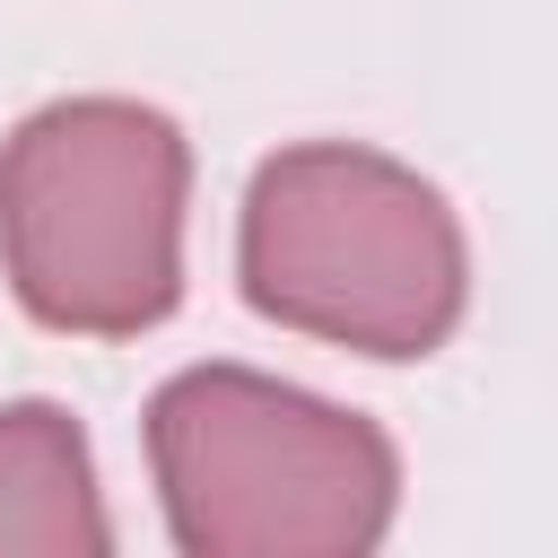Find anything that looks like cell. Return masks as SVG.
<instances>
[{"instance_id":"obj_4","label":"cell","mask_w":558,"mask_h":558,"mask_svg":"<svg viewBox=\"0 0 558 558\" xmlns=\"http://www.w3.org/2000/svg\"><path fill=\"white\" fill-rule=\"evenodd\" d=\"M0 549H17V558H105L113 549L87 436L61 401L0 410Z\"/></svg>"},{"instance_id":"obj_3","label":"cell","mask_w":558,"mask_h":558,"mask_svg":"<svg viewBox=\"0 0 558 558\" xmlns=\"http://www.w3.org/2000/svg\"><path fill=\"white\" fill-rule=\"evenodd\" d=\"M192 148L140 96H61L0 140V270L44 331L131 340L183 296Z\"/></svg>"},{"instance_id":"obj_1","label":"cell","mask_w":558,"mask_h":558,"mask_svg":"<svg viewBox=\"0 0 558 558\" xmlns=\"http://www.w3.org/2000/svg\"><path fill=\"white\" fill-rule=\"evenodd\" d=\"M235 279L253 314L401 366L453 340L471 244L418 166L357 140H296L244 183Z\"/></svg>"},{"instance_id":"obj_2","label":"cell","mask_w":558,"mask_h":558,"mask_svg":"<svg viewBox=\"0 0 558 558\" xmlns=\"http://www.w3.org/2000/svg\"><path fill=\"white\" fill-rule=\"evenodd\" d=\"M148 471L183 558H366L401 514L392 436L253 366L166 375Z\"/></svg>"}]
</instances>
